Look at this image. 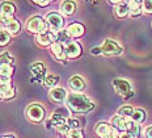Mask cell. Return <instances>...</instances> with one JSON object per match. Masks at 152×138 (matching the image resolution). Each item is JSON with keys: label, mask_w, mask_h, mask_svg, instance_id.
Wrapping results in <instances>:
<instances>
[{"label": "cell", "mask_w": 152, "mask_h": 138, "mask_svg": "<svg viewBox=\"0 0 152 138\" xmlns=\"http://www.w3.org/2000/svg\"><path fill=\"white\" fill-rule=\"evenodd\" d=\"M0 99H3V94H1V92H0Z\"/></svg>", "instance_id": "60d3db41"}, {"label": "cell", "mask_w": 152, "mask_h": 138, "mask_svg": "<svg viewBox=\"0 0 152 138\" xmlns=\"http://www.w3.org/2000/svg\"><path fill=\"white\" fill-rule=\"evenodd\" d=\"M15 11H16V7L12 3H9V1L0 3V16H3V17H5V18L13 17Z\"/></svg>", "instance_id": "7c38bea8"}, {"label": "cell", "mask_w": 152, "mask_h": 138, "mask_svg": "<svg viewBox=\"0 0 152 138\" xmlns=\"http://www.w3.org/2000/svg\"><path fill=\"white\" fill-rule=\"evenodd\" d=\"M21 25L20 22H18L16 18L13 17H9L7 20V25H5V29H7V32L9 34H17L18 30H20Z\"/></svg>", "instance_id": "e0dca14e"}, {"label": "cell", "mask_w": 152, "mask_h": 138, "mask_svg": "<svg viewBox=\"0 0 152 138\" xmlns=\"http://www.w3.org/2000/svg\"><path fill=\"white\" fill-rule=\"evenodd\" d=\"M58 82H59V78L56 75H49V76H46L45 80H43V83H45V86L46 87H50V88H55V86L58 84Z\"/></svg>", "instance_id": "484cf974"}, {"label": "cell", "mask_w": 152, "mask_h": 138, "mask_svg": "<svg viewBox=\"0 0 152 138\" xmlns=\"http://www.w3.org/2000/svg\"><path fill=\"white\" fill-rule=\"evenodd\" d=\"M85 28L83 24L80 22H72L71 25L67 28V33L69 34V37H74V38H79L84 34Z\"/></svg>", "instance_id": "30bf717a"}, {"label": "cell", "mask_w": 152, "mask_h": 138, "mask_svg": "<svg viewBox=\"0 0 152 138\" xmlns=\"http://www.w3.org/2000/svg\"><path fill=\"white\" fill-rule=\"evenodd\" d=\"M68 83H69V87L72 88V91H75V92L84 91V88H85V82H84V79L81 78V76H79V75L72 76V78L69 79Z\"/></svg>", "instance_id": "4fadbf2b"}, {"label": "cell", "mask_w": 152, "mask_h": 138, "mask_svg": "<svg viewBox=\"0 0 152 138\" xmlns=\"http://www.w3.org/2000/svg\"><path fill=\"white\" fill-rule=\"evenodd\" d=\"M129 9H130V15L131 16H139L140 12L143 11V9H142V3L137 1V0L129 1Z\"/></svg>", "instance_id": "ffe728a7"}, {"label": "cell", "mask_w": 152, "mask_h": 138, "mask_svg": "<svg viewBox=\"0 0 152 138\" xmlns=\"http://www.w3.org/2000/svg\"><path fill=\"white\" fill-rule=\"evenodd\" d=\"M3 138H15V137H13V136H11V134H7V136H4Z\"/></svg>", "instance_id": "ab89813d"}, {"label": "cell", "mask_w": 152, "mask_h": 138, "mask_svg": "<svg viewBox=\"0 0 152 138\" xmlns=\"http://www.w3.org/2000/svg\"><path fill=\"white\" fill-rule=\"evenodd\" d=\"M113 87L115 89V92L118 94L119 96L125 99H129L132 96V88H131V84H130L129 80L126 79H114L113 80Z\"/></svg>", "instance_id": "3957f363"}, {"label": "cell", "mask_w": 152, "mask_h": 138, "mask_svg": "<svg viewBox=\"0 0 152 138\" xmlns=\"http://www.w3.org/2000/svg\"><path fill=\"white\" fill-rule=\"evenodd\" d=\"M56 130H58V133L63 134V136H68V133L71 131V129H69V126H68L67 124H64V125H61V126H58V128H56Z\"/></svg>", "instance_id": "1f68e13d"}, {"label": "cell", "mask_w": 152, "mask_h": 138, "mask_svg": "<svg viewBox=\"0 0 152 138\" xmlns=\"http://www.w3.org/2000/svg\"><path fill=\"white\" fill-rule=\"evenodd\" d=\"M101 50H102V54L105 55H121L123 53V49L119 44H117L114 40H105L101 46Z\"/></svg>", "instance_id": "8992f818"}, {"label": "cell", "mask_w": 152, "mask_h": 138, "mask_svg": "<svg viewBox=\"0 0 152 138\" xmlns=\"http://www.w3.org/2000/svg\"><path fill=\"white\" fill-rule=\"evenodd\" d=\"M34 4H37V5H39V7H47V5L50 4V1L49 0H43V1H39V0H37V1H33Z\"/></svg>", "instance_id": "d590c367"}, {"label": "cell", "mask_w": 152, "mask_h": 138, "mask_svg": "<svg viewBox=\"0 0 152 138\" xmlns=\"http://www.w3.org/2000/svg\"><path fill=\"white\" fill-rule=\"evenodd\" d=\"M127 120L129 118H125V117H121V116H114L112 118V125L115 130H122V131H126L127 130Z\"/></svg>", "instance_id": "9a60e30c"}, {"label": "cell", "mask_w": 152, "mask_h": 138, "mask_svg": "<svg viewBox=\"0 0 152 138\" xmlns=\"http://www.w3.org/2000/svg\"><path fill=\"white\" fill-rule=\"evenodd\" d=\"M51 53L58 61H66V58H67L64 45L61 44V42H55V44L51 45Z\"/></svg>", "instance_id": "8fae6325"}, {"label": "cell", "mask_w": 152, "mask_h": 138, "mask_svg": "<svg viewBox=\"0 0 152 138\" xmlns=\"http://www.w3.org/2000/svg\"><path fill=\"white\" fill-rule=\"evenodd\" d=\"M61 8H62V13H63V15L69 16V15H72V13L75 12L76 4H75L74 1H63Z\"/></svg>", "instance_id": "7402d4cb"}, {"label": "cell", "mask_w": 152, "mask_h": 138, "mask_svg": "<svg viewBox=\"0 0 152 138\" xmlns=\"http://www.w3.org/2000/svg\"><path fill=\"white\" fill-rule=\"evenodd\" d=\"M91 53L93 55H99V54H102V50H101V47H92Z\"/></svg>", "instance_id": "8d00e7d4"}, {"label": "cell", "mask_w": 152, "mask_h": 138, "mask_svg": "<svg viewBox=\"0 0 152 138\" xmlns=\"http://www.w3.org/2000/svg\"><path fill=\"white\" fill-rule=\"evenodd\" d=\"M67 125L69 126L71 130H79V126H80V123L76 118H68L67 120Z\"/></svg>", "instance_id": "4dcf8cb0"}, {"label": "cell", "mask_w": 152, "mask_h": 138, "mask_svg": "<svg viewBox=\"0 0 152 138\" xmlns=\"http://www.w3.org/2000/svg\"><path fill=\"white\" fill-rule=\"evenodd\" d=\"M7 20L8 18L3 17V16H0V30H4L5 25H7Z\"/></svg>", "instance_id": "e575fe53"}, {"label": "cell", "mask_w": 152, "mask_h": 138, "mask_svg": "<svg viewBox=\"0 0 152 138\" xmlns=\"http://www.w3.org/2000/svg\"><path fill=\"white\" fill-rule=\"evenodd\" d=\"M15 87L9 88L8 91H5L4 94H3V99H7V100H9V99H13L15 97Z\"/></svg>", "instance_id": "d6a6232c"}, {"label": "cell", "mask_w": 152, "mask_h": 138, "mask_svg": "<svg viewBox=\"0 0 152 138\" xmlns=\"http://www.w3.org/2000/svg\"><path fill=\"white\" fill-rule=\"evenodd\" d=\"M46 22L50 27V30H51L54 34H55L56 32L62 30L63 27H64V18H63L62 15L56 13V12H50V13L46 16Z\"/></svg>", "instance_id": "277c9868"}, {"label": "cell", "mask_w": 152, "mask_h": 138, "mask_svg": "<svg viewBox=\"0 0 152 138\" xmlns=\"http://www.w3.org/2000/svg\"><path fill=\"white\" fill-rule=\"evenodd\" d=\"M144 136L145 138H152V126H148L144 131Z\"/></svg>", "instance_id": "f35d334b"}, {"label": "cell", "mask_w": 152, "mask_h": 138, "mask_svg": "<svg viewBox=\"0 0 152 138\" xmlns=\"http://www.w3.org/2000/svg\"><path fill=\"white\" fill-rule=\"evenodd\" d=\"M112 131H113L112 125H109L106 123H101L96 126V133H97V136L101 138H107L112 134Z\"/></svg>", "instance_id": "2e32d148"}, {"label": "cell", "mask_w": 152, "mask_h": 138, "mask_svg": "<svg viewBox=\"0 0 152 138\" xmlns=\"http://www.w3.org/2000/svg\"><path fill=\"white\" fill-rule=\"evenodd\" d=\"M37 42L41 45V46H49V45H53L56 42V36L53 33L51 30H47L45 33H41L37 36Z\"/></svg>", "instance_id": "52a82bcc"}, {"label": "cell", "mask_w": 152, "mask_h": 138, "mask_svg": "<svg viewBox=\"0 0 152 138\" xmlns=\"http://www.w3.org/2000/svg\"><path fill=\"white\" fill-rule=\"evenodd\" d=\"M26 29L30 33H36L37 36L49 30L47 29V22L41 16H33V17H30L26 22Z\"/></svg>", "instance_id": "7a4b0ae2"}, {"label": "cell", "mask_w": 152, "mask_h": 138, "mask_svg": "<svg viewBox=\"0 0 152 138\" xmlns=\"http://www.w3.org/2000/svg\"><path fill=\"white\" fill-rule=\"evenodd\" d=\"M130 13V9H129V3L125 1H119V4L115 7V15L118 16L119 18L126 17Z\"/></svg>", "instance_id": "d6986e66"}, {"label": "cell", "mask_w": 152, "mask_h": 138, "mask_svg": "<svg viewBox=\"0 0 152 138\" xmlns=\"http://www.w3.org/2000/svg\"><path fill=\"white\" fill-rule=\"evenodd\" d=\"M142 9L144 11V13L152 15V0H145L142 3Z\"/></svg>", "instance_id": "f546056e"}, {"label": "cell", "mask_w": 152, "mask_h": 138, "mask_svg": "<svg viewBox=\"0 0 152 138\" xmlns=\"http://www.w3.org/2000/svg\"><path fill=\"white\" fill-rule=\"evenodd\" d=\"M119 138H135V137L132 136L131 133H129V131H122L121 136H119Z\"/></svg>", "instance_id": "74e56055"}, {"label": "cell", "mask_w": 152, "mask_h": 138, "mask_svg": "<svg viewBox=\"0 0 152 138\" xmlns=\"http://www.w3.org/2000/svg\"><path fill=\"white\" fill-rule=\"evenodd\" d=\"M50 124L54 125L55 128L61 126V125L67 124V120H66V114H61L59 112H54L53 116H51V120H50Z\"/></svg>", "instance_id": "ac0fdd59"}, {"label": "cell", "mask_w": 152, "mask_h": 138, "mask_svg": "<svg viewBox=\"0 0 152 138\" xmlns=\"http://www.w3.org/2000/svg\"><path fill=\"white\" fill-rule=\"evenodd\" d=\"M132 113H134V109H132L130 105H123L118 109V116L125 117V118H131Z\"/></svg>", "instance_id": "cb8c5ba5"}, {"label": "cell", "mask_w": 152, "mask_h": 138, "mask_svg": "<svg viewBox=\"0 0 152 138\" xmlns=\"http://www.w3.org/2000/svg\"><path fill=\"white\" fill-rule=\"evenodd\" d=\"M64 49H66V55H67V58L74 59V58L80 57V54H81V46L77 42H75V41L68 42L64 46Z\"/></svg>", "instance_id": "ba28073f"}, {"label": "cell", "mask_w": 152, "mask_h": 138, "mask_svg": "<svg viewBox=\"0 0 152 138\" xmlns=\"http://www.w3.org/2000/svg\"><path fill=\"white\" fill-rule=\"evenodd\" d=\"M11 41V34L7 30H0V46H5Z\"/></svg>", "instance_id": "f1b7e54d"}, {"label": "cell", "mask_w": 152, "mask_h": 138, "mask_svg": "<svg viewBox=\"0 0 152 138\" xmlns=\"http://www.w3.org/2000/svg\"><path fill=\"white\" fill-rule=\"evenodd\" d=\"M66 105L71 109L74 113H87L94 108V104L91 101V99L81 94H69L66 99Z\"/></svg>", "instance_id": "6da1fadb"}, {"label": "cell", "mask_w": 152, "mask_h": 138, "mask_svg": "<svg viewBox=\"0 0 152 138\" xmlns=\"http://www.w3.org/2000/svg\"><path fill=\"white\" fill-rule=\"evenodd\" d=\"M145 120V113L144 111H142V109H137V111H134V113H132L131 116V121H134L135 124H142L143 121Z\"/></svg>", "instance_id": "603a6c76"}, {"label": "cell", "mask_w": 152, "mask_h": 138, "mask_svg": "<svg viewBox=\"0 0 152 138\" xmlns=\"http://www.w3.org/2000/svg\"><path fill=\"white\" fill-rule=\"evenodd\" d=\"M49 95H50V99L55 103H63L68 96L67 92H66V89L61 88V87H55V88L50 89Z\"/></svg>", "instance_id": "9c48e42d"}, {"label": "cell", "mask_w": 152, "mask_h": 138, "mask_svg": "<svg viewBox=\"0 0 152 138\" xmlns=\"http://www.w3.org/2000/svg\"><path fill=\"white\" fill-rule=\"evenodd\" d=\"M126 131H129V133H131L134 137H137V136H139V133H140V128H139L138 124H135L134 121H131L129 118L127 120V130Z\"/></svg>", "instance_id": "d4e9b609"}, {"label": "cell", "mask_w": 152, "mask_h": 138, "mask_svg": "<svg viewBox=\"0 0 152 138\" xmlns=\"http://www.w3.org/2000/svg\"><path fill=\"white\" fill-rule=\"evenodd\" d=\"M12 87H13V86H12V83H11V76L0 75V92L4 94L5 91H8V89Z\"/></svg>", "instance_id": "44dd1931"}, {"label": "cell", "mask_w": 152, "mask_h": 138, "mask_svg": "<svg viewBox=\"0 0 152 138\" xmlns=\"http://www.w3.org/2000/svg\"><path fill=\"white\" fill-rule=\"evenodd\" d=\"M30 70L31 74L34 75V80H42L46 75V67L42 63H34V65L30 66Z\"/></svg>", "instance_id": "5bb4252c"}, {"label": "cell", "mask_w": 152, "mask_h": 138, "mask_svg": "<svg viewBox=\"0 0 152 138\" xmlns=\"http://www.w3.org/2000/svg\"><path fill=\"white\" fill-rule=\"evenodd\" d=\"M67 138H84V136H83V133H81L80 130H71L68 133Z\"/></svg>", "instance_id": "836d02e7"}, {"label": "cell", "mask_w": 152, "mask_h": 138, "mask_svg": "<svg viewBox=\"0 0 152 138\" xmlns=\"http://www.w3.org/2000/svg\"><path fill=\"white\" fill-rule=\"evenodd\" d=\"M13 61H15V58L9 53H7V51L0 54V65H12Z\"/></svg>", "instance_id": "4316f807"}, {"label": "cell", "mask_w": 152, "mask_h": 138, "mask_svg": "<svg viewBox=\"0 0 152 138\" xmlns=\"http://www.w3.org/2000/svg\"><path fill=\"white\" fill-rule=\"evenodd\" d=\"M26 116L33 123H41L45 118V108L39 104H30L26 109Z\"/></svg>", "instance_id": "5b68a950"}, {"label": "cell", "mask_w": 152, "mask_h": 138, "mask_svg": "<svg viewBox=\"0 0 152 138\" xmlns=\"http://www.w3.org/2000/svg\"><path fill=\"white\" fill-rule=\"evenodd\" d=\"M15 69L12 65H0V75L4 76H11L13 74Z\"/></svg>", "instance_id": "83f0119b"}]
</instances>
